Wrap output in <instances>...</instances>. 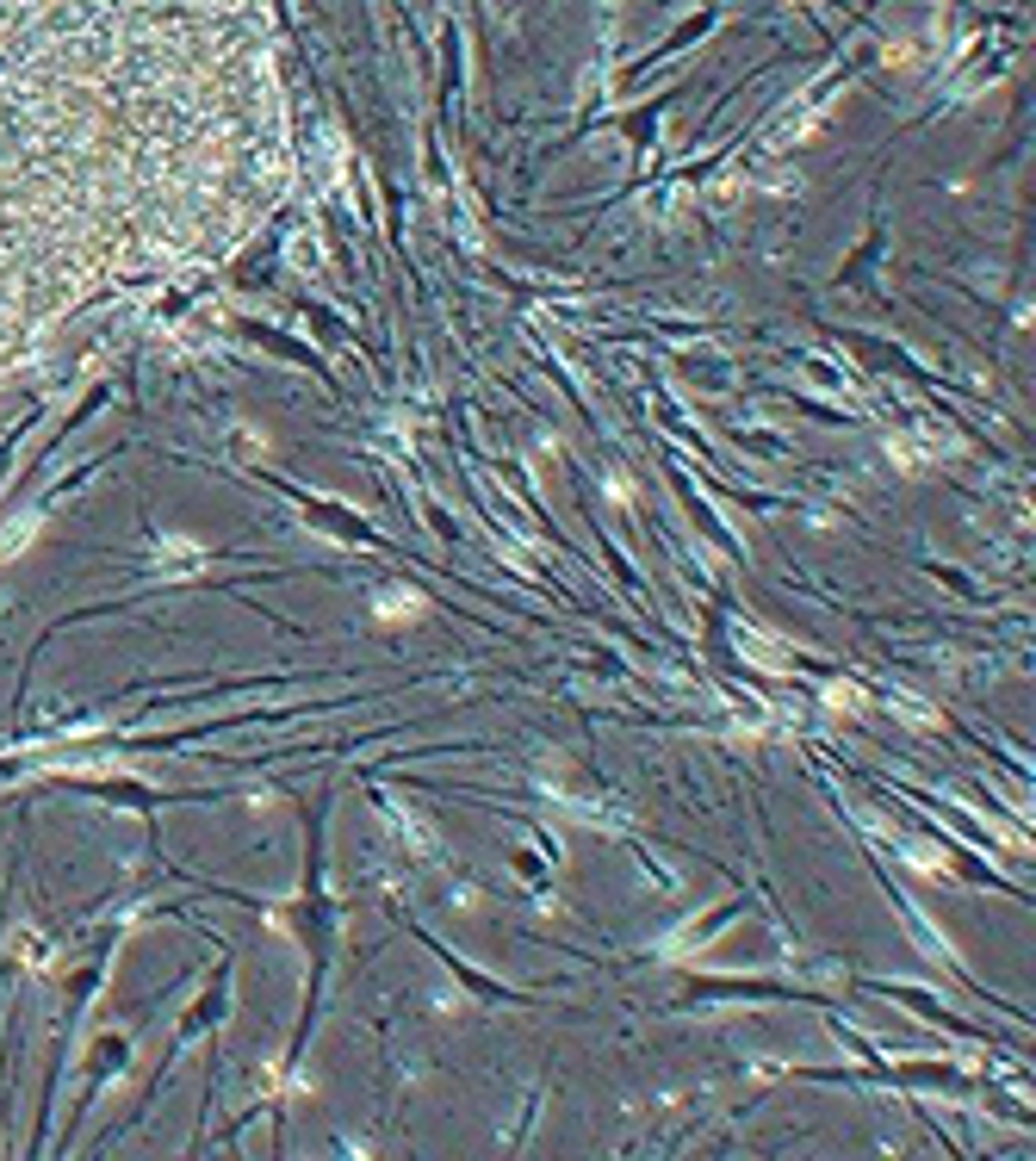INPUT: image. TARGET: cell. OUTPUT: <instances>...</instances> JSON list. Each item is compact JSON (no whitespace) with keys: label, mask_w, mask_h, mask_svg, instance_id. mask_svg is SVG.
<instances>
[{"label":"cell","mask_w":1036,"mask_h":1161,"mask_svg":"<svg viewBox=\"0 0 1036 1161\" xmlns=\"http://www.w3.org/2000/svg\"><path fill=\"white\" fill-rule=\"evenodd\" d=\"M280 187V0H0V385Z\"/></svg>","instance_id":"obj_1"}]
</instances>
